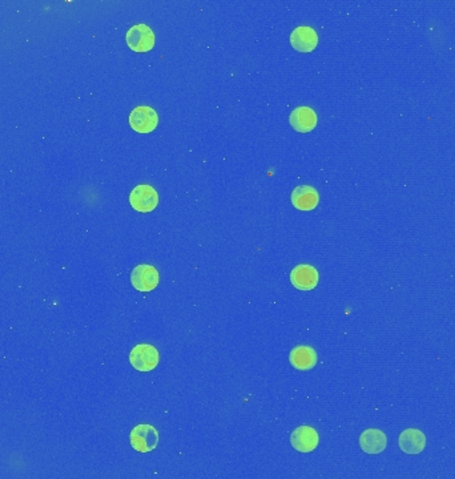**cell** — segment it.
I'll use <instances>...</instances> for the list:
<instances>
[{"mask_svg": "<svg viewBox=\"0 0 455 479\" xmlns=\"http://www.w3.org/2000/svg\"><path fill=\"white\" fill-rule=\"evenodd\" d=\"M132 447L139 453H151L159 443V433L152 425H138L129 435Z\"/></svg>", "mask_w": 455, "mask_h": 479, "instance_id": "6da1fadb", "label": "cell"}, {"mask_svg": "<svg viewBox=\"0 0 455 479\" xmlns=\"http://www.w3.org/2000/svg\"><path fill=\"white\" fill-rule=\"evenodd\" d=\"M129 361L139 372H151L159 365L160 354L157 349L148 343L136 345L129 354Z\"/></svg>", "mask_w": 455, "mask_h": 479, "instance_id": "7a4b0ae2", "label": "cell"}, {"mask_svg": "<svg viewBox=\"0 0 455 479\" xmlns=\"http://www.w3.org/2000/svg\"><path fill=\"white\" fill-rule=\"evenodd\" d=\"M129 202L135 211L148 214L159 205V195L151 185L140 184L131 192Z\"/></svg>", "mask_w": 455, "mask_h": 479, "instance_id": "3957f363", "label": "cell"}, {"mask_svg": "<svg viewBox=\"0 0 455 479\" xmlns=\"http://www.w3.org/2000/svg\"><path fill=\"white\" fill-rule=\"evenodd\" d=\"M126 44L135 52H148L154 46V34L148 25H133L126 32Z\"/></svg>", "mask_w": 455, "mask_h": 479, "instance_id": "277c9868", "label": "cell"}, {"mask_svg": "<svg viewBox=\"0 0 455 479\" xmlns=\"http://www.w3.org/2000/svg\"><path fill=\"white\" fill-rule=\"evenodd\" d=\"M129 124L138 133H150L159 124V116L151 107L141 105L129 114Z\"/></svg>", "mask_w": 455, "mask_h": 479, "instance_id": "5b68a950", "label": "cell"}, {"mask_svg": "<svg viewBox=\"0 0 455 479\" xmlns=\"http://www.w3.org/2000/svg\"><path fill=\"white\" fill-rule=\"evenodd\" d=\"M159 280H160L159 272L152 265H138L131 275V282L133 288L143 293L154 289L159 285Z\"/></svg>", "mask_w": 455, "mask_h": 479, "instance_id": "8992f818", "label": "cell"}, {"mask_svg": "<svg viewBox=\"0 0 455 479\" xmlns=\"http://www.w3.org/2000/svg\"><path fill=\"white\" fill-rule=\"evenodd\" d=\"M318 272L309 264L297 265L291 273V285L298 290H312L318 285Z\"/></svg>", "mask_w": 455, "mask_h": 479, "instance_id": "52a82bcc", "label": "cell"}, {"mask_svg": "<svg viewBox=\"0 0 455 479\" xmlns=\"http://www.w3.org/2000/svg\"><path fill=\"white\" fill-rule=\"evenodd\" d=\"M291 446L300 453H312L319 442L318 433L310 426H300L291 433Z\"/></svg>", "mask_w": 455, "mask_h": 479, "instance_id": "ba28073f", "label": "cell"}, {"mask_svg": "<svg viewBox=\"0 0 455 479\" xmlns=\"http://www.w3.org/2000/svg\"><path fill=\"white\" fill-rule=\"evenodd\" d=\"M291 47L298 52H312L318 46V35L312 27H297L291 34Z\"/></svg>", "mask_w": 455, "mask_h": 479, "instance_id": "9c48e42d", "label": "cell"}, {"mask_svg": "<svg viewBox=\"0 0 455 479\" xmlns=\"http://www.w3.org/2000/svg\"><path fill=\"white\" fill-rule=\"evenodd\" d=\"M398 443L401 450L406 454H419L426 447V437L421 430L406 429L401 433Z\"/></svg>", "mask_w": 455, "mask_h": 479, "instance_id": "30bf717a", "label": "cell"}, {"mask_svg": "<svg viewBox=\"0 0 455 479\" xmlns=\"http://www.w3.org/2000/svg\"><path fill=\"white\" fill-rule=\"evenodd\" d=\"M291 200L294 208L300 211H312L319 202V195L313 187L300 185L291 192Z\"/></svg>", "mask_w": 455, "mask_h": 479, "instance_id": "8fae6325", "label": "cell"}, {"mask_svg": "<svg viewBox=\"0 0 455 479\" xmlns=\"http://www.w3.org/2000/svg\"><path fill=\"white\" fill-rule=\"evenodd\" d=\"M360 446L367 454H379L388 446V437L378 429H367L360 437Z\"/></svg>", "mask_w": 455, "mask_h": 479, "instance_id": "7c38bea8", "label": "cell"}, {"mask_svg": "<svg viewBox=\"0 0 455 479\" xmlns=\"http://www.w3.org/2000/svg\"><path fill=\"white\" fill-rule=\"evenodd\" d=\"M291 126L301 133H308L316 128L318 117L316 112L309 107H298L291 114Z\"/></svg>", "mask_w": 455, "mask_h": 479, "instance_id": "4fadbf2b", "label": "cell"}, {"mask_svg": "<svg viewBox=\"0 0 455 479\" xmlns=\"http://www.w3.org/2000/svg\"><path fill=\"white\" fill-rule=\"evenodd\" d=\"M289 361L297 370H310L317 364L316 350L312 346H296L289 354Z\"/></svg>", "mask_w": 455, "mask_h": 479, "instance_id": "5bb4252c", "label": "cell"}]
</instances>
